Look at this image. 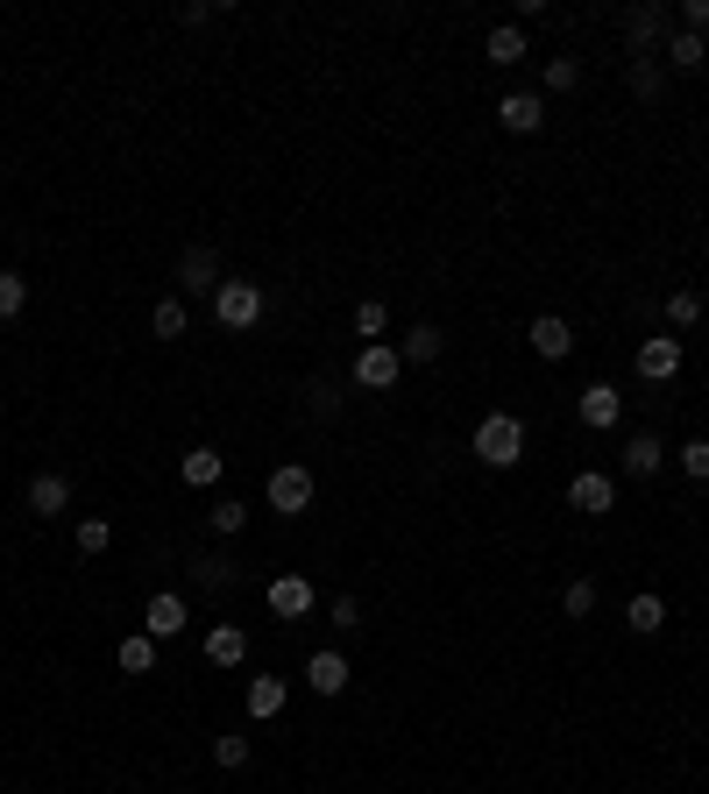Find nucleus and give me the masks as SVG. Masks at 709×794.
I'll return each instance as SVG.
<instances>
[{
  "mask_svg": "<svg viewBox=\"0 0 709 794\" xmlns=\"http://www.w3.org/2000/svg\"><path fill=\"white\" fill-rule=\"evenodd\" d=\"M475 461L483 469H519L525 461V419L519 412H490L475 425Z\"/></svg>",
  "mask_w": 709,
  "mask_h": 794,
  "instance_id": "obj_1",
  "label": "nucleus"
},
{
  "mask_svg": "<svg viewBox=\"0 0 709 794\" xmlns=\"http://www.w3.org/2000/svg\"><path fill=\"white\" fill-rule=\"evenodd\" d=\"M263 284H248V277H220V292H214V320L227 326V334H248V326L263 320Z\"/></svg>",
  "mask_w": 709,
  "mask_h": 794,
  "instance_id": "obj_2",
  "label": "nucleus"
},
{
  "mask_svg": "<svg viewBox=\"0 0 709 794\" xmlns=\"http://www.w3.org/2000/svg\"><path fill=\"white\" fill-rule=\"evenodd\" d=\"M270 511L277 518H305L313 511V469H305V461H284V469H270Z\"/></svg>",
  "mask_w": 709,
  "mask_h": 794,
  "instance_id": "obj_3",
  "label": "nucleus"
},
{
  "mask_svg": "<svg viewBox=\"0 0 709 794\" xmlns=\"http://www.w3.org/2000/svg\"><path fill=\"white\" fill-rule=\"evenodd\" d=\"M397 376H405V355H397L391 341H362L355 347V383L362 391H391Z\"/></svg>",
  "mask_w": 709,
  "mask_h": 794,
  "instance_id": "obj_4",
  "label": "nucleus"
},
{
  "mask_svg": "<svg viewBox=\"0 0 709 794\" xmlns=\"http://www.w3.org/2000/svg\"><path fill=\"white\" fill-rule=\"evenodd\" d=\"M313 604H319V589L305 582V575H277V582H270V610L284 617V625H305Z\"/></svg>",
  "mask_w": 709,
  "mask_h": 794,
  "instance_id": "obj_5",
  "label": "nucleus"
},
{
  "mask_svg": "<svg viewBox=\"0 0 709 794\" xmlns=\"http://www.w3.org/2000/svg\"><path fill=\"white\" fill-rule=\"evenodd\" d=\"M568 503H574V511H582V518H603L610 503H618V482H610L603 469H582V476L568 482Z\"/></svg>",
  "mask_w": 709,
  "mask_h": 794,
  "instance_id": "obj_6",
  "label": "nucleus"
},
{
  "mask_svg": "<svg viewBox=\"0 0 709 794\" xmlns=\"http://www.w3.org/2000/svg\"><path fill=\"white\" fill-rule=\"evenodd\" d=\"M178 284H185V292H206V298H214V292H220V256H214L206 242H191L185 256H178Z\"/></svg>",
  "mask_w": 709,
  "mask_h": 794,
  "instance_id": "obj_7",
  "label": "nucleus"
},
{
  "mask_svg": "<svg viewBox=\"0 0 709 794\" xmlns=\"http://www.w3.org/2000/svg\"><path fill=\"white\" fill-rule=\"evenodd\" d=\"M624 43H631V57H653L667 43V8H631L624 14Z\"/></svg>",
  "mask_w": 709,
  "mask_h": 794,
  "instance_id": "obj_8",
  "label": "nucleus"
},
{
  "mask_svg": "<svg viewBox=\"0 0 709 794\" xmlns=\"http://www.w3.org/2000/svg\"><path fill=\"white\" fill-rule=\"evenodd\" d=\"M639 376H646V383H667V376H681V341H674V334H653V341H639Z\"/></svg>",
  "mask_w": 709,
  "mask_h": 794,
  "instance_id": "obj_9",
  "label": "nucleus"
},
{
  "mask_svg": "<svg viewBox=\"0 0 709 794\" xmlns=\"http://www.w3.org/2000/svg\"><path fill=\"white\" fill-rule=\"evenodd\" d=\"M496 121H504L511 135H540L546 100H540V92H504V100H496Z\"/></svg>",
  "mask_w": 709,
  "mask_h": 794,
  "instance_id": "obj_10",
  "label": "nucleus"
},
{
  "mask_svg": "<svg viewBox=\"0 0 709 794\" xmlns=\"http://www.w3.org/2000/svg\"><path fill=\"white\" fill-rule=\"evenodd\" d=\"M29 511H36V518H65V511H71V476L43 469V476L29 482Z\"/></svg>",
  "mask_w": 709,
  "mask_h": 794,
  "instance_id": "obj_11",
  "label": "nucleus"
},
{
  "mask_svg": "<svg viewBox=\"0 0 709 794\" xmlns=\"http://www.w3.org/2000/svg\"><path fill=\"white\" fill-rule=\"evenodd\" d=\"M618 412H624L618 383H589V391H582V425H589V433H610V425H618Z\"/></svg>",
  "mask_w": 709,
  "mask_h": 794,
  "instance_id": "obj_12",
  "label": "nucleus"
},
{
  "mask_svg": "<svg viewBox=\"0 0 709 794\" xmlns=\"http://www.w3.org/2000/svg\"><path fill=\"white\" fill-rule=\"evenodd\" d=\"M305 688H313V695H341V688H348V653H313V660H305Z\"/></svg>",
  "mask_w": 709,
  "mask_h": 794,
  "instance_id": "obj_13",
  "label": "nucleus"
},
{
  "mask_svg": "<svg viewBox=\"0 0 709 794\" xmlns=\"http://www.w3.org/2000/svg\"><path fill=\"white\" fill-rule=\"evenodd\" d=\"M142 631H149V638H178V631H185V596H170V589H164V596H149Z\"/></svg>",
  "mask_w": 709,
  "mask_h": 794,
  "instance_id": "obj_14",
  "label": "nucleus"
},
{
  "mask_svg": "<svg viewBox=\"0 0 709 794\" xmlns=\"http://www.w3.org/2000/svg\"><path fill=\"white\" fill-rule=\"evenodd\" d=\"M525 341H532V355H546V362H561L568 347H574V334H568V320H553V313H540L525 326Z\"/></svg>",
  "mask_w": 709,
  "mask_h": 794,
  "instance_id": "obj_15",
  "label": "nucleus"
},
{
  "mask_svg": "<svg viewBox=\"0 0 709 794\" xmlns=\"http://www.w3.org/2000/svg\"><path fill=\"white\" fill-rule=\"evenodd\" d=\"M284 695H292L284 674H256V682H248V716H256V724H270V716L284 709Z\"/></svg>",
  "mask_w": 709,
  "mask_h": 794,
  "instance_id": "obj_16",
  "label": "nucleus"
},
{
  "mask_svg": "<svg viewBox=\"0 0 709 794\" xmlns=\"http://www.w3.org/2000/svg\"><path fill=\"white\" fill-rule=\"evenodd\" d=\"M206 660H214V667H242L248 660V631L242 625H214V631H206Z\"/></svg>",
  "mask_w": 709,
  "mask_h": 794,
  "instance_id": "obj_17",
  "label": "nucleus"
},
{
  "mask_svg": "<svg viewBox=\"0 0 709 794\" xmlns=\"http://www.w3.org/2000/svg\"><path fill=\"white\" fill-rule=\"evenodd\" d=\"M660 461H667V448H660L653 433H631V440H624V454H618V469H624V476H653Z\"/></svg>",
  "mask_w": 709,
  "mask_h": 794,
  "instance_id": "obj_18",
  "label": "nucleus"
},
{
  "mask_svg": "<svg viewBox=\"0 0 709 794\" xmlns=\"http://www.w3.org/2000/svg\"><path fill=\"white\" fill-rule=\"evenodd\" d=\"M220 476H227V454L220 448H191L185 454V482H191V490H214Z\"/></svg>",
  "mask_w": 709,
  "mask_h": 794,
  "instance_id": "obj_19",
  "label": "nucleus"
},
{
  "mask_svg": "<svg viewBox=\"0 0 709 794\" xmlns=\"http://www.w3.org/2000/svg\"><path fill=\"white\" fill-rule=\"evenodd\" d=\"M660 50H667V65H674V71H702L709 65V43H702V36H688V29H674Z\"/></svg>",
  "mask_w": 709,
  "mask_h": 794,
  "instance_id": "obj_20",
  "label": "nucleus"
},
{
  "mask_svg": "<svg viewBox=\"0 0 709 794\" xmlns=\"http://www.w3.org/2000/svg\"><path fill=\"white\" fill-rule=\"evenodd\" d=\"M114 660H121V674H149V667H157V638H149V631H128L121 646H114Z\"/></svg>",
  "mask_w": 709,
  "mask_h": 794,
  "instance_id": "obj_21",
  "label": "nucleus"
},
{
  "mask_svg": "<svg viewBox=\"0 0 709 794\" xmlns=\"http://www.w3.org/2000/svg\"><path fill=\"white\" fill-rule=\"evenodd\" d=\"M490 65H525V29L519 22H504V29H490V43H483Z\"/></svg>",
  "mask_w": 709,
  "mask_h": 794,
  "instance_id": "obj_22",
  "label": "nucleus"
},
{
  "mask_svg": "<svg viewBox=\"0 0 709 794\" xmlns=\"http://www.w3.org/2000/svg\"><path fill=\"white\" fill-rule=\"evenodd\" d=\"M624 625L639 631V638H646V631H660V625H667V604H660L653 589H639V596H631V604H624Z\"/></svg>",
  "mask_w": 709,
  "mask_h": 794,
  "instance_id": "obj_23",
  "label": "nucleus"
},
{
  "mask_svg": "<svg viewBox=\"0 0 709 794\" xmlns=\"http://www.w3.org/2000/svg\"><path fill=\"white\" fill-rule=\"evenodd\" d=\"M149 334H157V341H185V298H164L157 313H149Z\"/></svg>",
  "mask_w": 709,
  "mask_h": 794,
  "instance_id": "obj_24",
  "label": "nucleus"
},
{
  "mask_svg": "<svg viewBox=\"0 0 709 794\" xmlns=\"http://www.w3.org/2000/svg\"><path fill=\"white\" fill-rule=\"evenodd\" d=\"M631 92H639V100H660L667 92V71L653 65V57H631Z\"/></svg>",
  "mask_w": 709,
  "mask_h": 794,
  "instance_id": "obj_25",
  "label": "nucleus"
},
{
  "mask_svg": "<svg viewBox=\"0 0 709 794\" xmlns=\"http://www.w3.org/2000/svg\"><path fill=\"white\" fill-rule=\"evenodd\" d=\"M440 347H447V341H440V326H412V341H397V355H405V362H433Z\"/></svg>",
  "mask_w": 709,
  "mask_h": 794,
  "instance_id": "obj_26",
  "label": "nucleus"
},
{
  "mask_svg": "<svg viewBox=\"0 0 709 794\" xmlns=\"http://www.w3.org/2000/svg\"><path fill=\"white\" fill-rule=\"evenodd\" d=\"M206 526H214V539H235V532L248 526V511H242V503H235V497H220V503H214V511H206Z\"/></svg>",
  "mask_w": 709,
  "mask_h": 794,
  "instance_id": "obj_27",
  "label": "nucleus"
},
{
  "mask_svg": "<svg viewBox=\"0 0 709 794\" xmlns=\"http://www.w3.org/2000/svg\"><path fill=\"white\" fill-rule=\"evenodd\" d=\"M674 461H681L688 482H709V440H688V448H674Z\"/></svg>",
  "mask_w": 709,
  "mask_h": 794,
  "instance_id": "obj_28",
  "label": "nucleus"
},
{
  "mask_svg": "<svg viewBox=\"0 0 709 794\" xmlns=\"http://www.w3.org/2000/svg\"><path fill=\"white\" fill-rule=\"evenodd\" d=\"M582 86V65L574 57H546V92H574Z\"/></svg>",
  "mask_w": 709,
  "mask_h": 794,
  "instance_id": "obj_29",
  "label": "nucleus"
},
{
  "mask_svg": "<svg viewBox=\"0 0 709 794\" xmlns=\"http://www.w3.org/2000/svg\"><path fill=\"white\" fill-rule=\"evenodd\" d=\"M383 326H391V313H383V298H362V305H355V334H362V341H376Z\"/></svg>",
  "mask_w": 709,
  "mask_h": 794,
  "instance_id": "obj_30",
  "label": "nucleus"
},
{
  "mask_svg": "<svg viewBox=\"0 0 709 794\" xmlns=\"http://www.w3.org/2000/svg\"><path fill=\"white\" fill-rule=\"evenodd\" d=\"M22 305H29V284L14 277V269H0V320H14Z\"/></svg>",
  "mask_w": 709,
  "mask_h": 794,
  "instance_id": "obj_31",
  "label": "nucleus"
},
{
  "mask_svg": "<svg viewBox=\"0 0 709 794\" xmlns=\"http://www.w3.org/2000/svg\"><path fill=\"white\" fill-rule=\"evenodd\" d=\"M667 320H674V326H696V320H702V292H667Z\"/></svg>",
  "mask_w": 709,
  "mask_h": 794,
  "instance_id": "obj_32",
  "label": "nucleus"
},
{
  "mask_svg": "<svg viewBox=\"0 0 709 794\" xmlns=\"http://www.w3.org/2000/svg\"><path fill=\"white\" fill-rule=\"evenodd\" d=\"M107 539H114L107 518H79V553H86V560H92V553H107Z\"/></svg>",
  "mask_w": 709,
  "mask_h": 794,
  "instance_id": "obj_33",
  "label": "nucleus"
},
{
  "mask_svg": "<svg viewBox=\"0 0 709 794\" xmlns=\"http://www.w3.org/2000/svg\"><path fill=\"white\" fill-rule=\"evenodd\" d=\"M214 766H227V773H235V766H248V738H242V731H227V738H214Z\"/></svg>",
  "mask_w": 709,
  "mask_h": 794,
  "instance_id": "obj_34",
  "label": "nucleus"
},
{
  "mask_svg": "<svg viewBox=\"0 0 709 794\" xmlns=\"http://www.w3.org/2000/svg\"><path fill=\"white\" fill-rule=\"evenodd\" d=\"M561 604H568V617H589V610H597V582H568Z\"/></svg>",
  "mask_w": 709,
  "mask_h": 794,
  "instance_id": "obj_35",
  "label": "nucleus"
},
{
  "mask_svg": "<svg viewBox=\"0 0 709 794\" xmlns=\"http://www.w3.org/2000/svg\"><path fill=\"white\" fill-rule=\"evenodd\" d=\"M199 582H206V589H227V582H235V568H227V560H214V553H206V560H199Z\"/></svg>",
  "mask_w": 709,
  "mask_h": 794,
  "instance_id": "obj_36",
  "label": "nucleus"
},
{
  "mask_svg": "<svg viewBox=\"0 0 709 794\" xmlns=\"http://www.w3.org/2000/svg\"><path fill=\"white\" fill-rule=\"evenodd\" d=\"M681 22H688V36H702L709 29V0H681Z\"/></svg>",
  "mask_w": 709,
  "mask_h": 794,
  "instance_id": "obj_37",
  "label": "nucleus"
},
{
  "mask_svg": "<svg viewBox=\"0 0 709 794\" xmlns=\"http://www.w3.org/2000/svg\"><path fill=\"white\" fill-rule=\"evenodd\" d=\"M334 625H341V631H355V625H362V610H355V596H341V604H334Z\"/></svg>",
  "mask_w": 709,
  "mask_h": 794,
  "instance_id": "obj_38",
  "label": "nucleus"
}]
</instances>
